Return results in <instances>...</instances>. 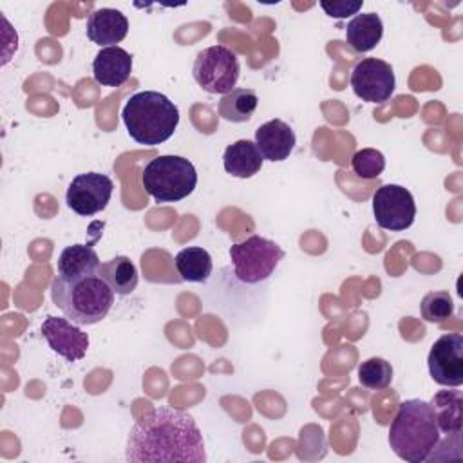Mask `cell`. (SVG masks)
<instances>
[{"mask_svg": "<svg viewBox=\"0 0 463 463\" xmlns=\"http://www.w3.org/2000/svg\"><path fill=\"white\" fill-rule=\"evenodd\" d=\"M130 463H204V441L195 420L174 407L146 411L130 429L127 439Z\"/></svg>", "mask_w": 463, "mask_h": 463, "instance_id": "6da1fadb", "label": "cell"}, {"mask_svg": "<svg viewBox=\"0 0 463 463\" xmlns=\"http://www.w3.org/2000/svg\"><path fill=\"white\" fill-rule=\"evenodd\" d=\"M441 439L434 411L429 402L412 398L398 405L389 427V445L394 454L409 463H423Z\"/></svg>", "mask_w": 463, "mask_h": 463, "instance_id": "7a4b0ae2", "label": "cell"}, {"mask_svg": "<svg viewBox=\"0 0 463 463\" xmlns=\"http://www.w3.org/2000/svg\"><path fill=\"white\" fill-rule=\"evenodd\" d=\"M128 136L146 146H156L172 137L179 123L177 105L161 92L141 90L132 94L121 112Z\"/></svg>", "mask_w": 463, "mask_h": 463, "instance_id": "3957f363", "label": "cell"}, {"mask_svg": "<svg viewBox=\"0 0 463 463\" xmlns=\"http://www.w3.org/2000/svg\"><path fill=\"white\" fill-rule=\"evenodd\" d=\"M51 297L63 315L78 326L101 322L114 304V291L99 275L78 280L54 277L51 284Z\"/></svg>", "mask_w": 463, "mask_h": 463, "instance_id": "277c9868", "label": "cell"}, {"mask_svg": "<svg viewBox=\"0 0 463 463\" xmlns=\"http://www.w3.org/2000/svg\"><path fill=\"white\" fill-rule=\"evenodd\" d=\"M141 183L157 203H175L195 190L197 172L192 161L183 156H157L145 166Z\"/></svg>", "mask_w": 463, "mask_h": 463, "instance_id": "5b68a950", "label": "cell"}, {"mask_svg": "<svg viewBox=\"0 0 463 463\" xmlns=\"http://www.w3.org/2000/svg\"><path fill=\"white\" fill-rule=\"evenodd\" d=\"M230 259L235 277L241 282L259 284L271 277L284 259V250L271 239L250 235L230 246Z\"/></svg>", "mask_w": 463, "mask_h": 463, "instance_id": "8992f818", "label": "cell"}, {"mask_svg": "<svg viewBox=\"0 0 463 463\" xmlns=\"http://www.w3.org/2000/svg\"><path fill=\"white\" fill-rule=\"evenodd\" d=\"M241 65L237 54L226 45H212L197 52L192 74L197 85L210 94H228L235 89Z\"/></svg>", "mask_w": 463, "mask_h": 463, "instance_id": "52a82bcc", "label": "cell"}, {"mask_svg": "<svg viewBox=\"0 0 463 463\" xmlns=\"http://www.w3.org/2000/svg\"><path fill=\"white\" fill-rule=\"evenodd\" d=\"M373 213L380 228L403 232L414 222L416 203L412 194L402 184H382L373 194Z\"/></svg>", "mask_w": 463, "mask_h": 463, "instance_id": "ba28073f", "label": "cell"}, {"mask_svg": "<svg viewBox=\"0 0 463 463\" xmlns=\"http://www.w3.org/2000/svg\"><path fill=\"white\" fill-rule=\"evenodd\" d=\"M351 87L362 101L383 103L394 92V71L380 58H364L351 72Z\"/></svg>", "mask_w": 463, "mask_h": 463, "instance_id": "9c48e42d", "label": "cell"}, {"mask_svg": "<svg viewBox=\"0 0 463 463\" xmlns=\"http://www.w3.org/2000/svg\"><path fill=\"white\" fill-rule=\"evenodd\" d=\"M112 190H114V183L105 174H99V172L78 174L67 188L65 203L78 215L90 217L107 208L112 197Z\"/></svg>", "mask_w": 463, "mask_h": 463, "instance_id": "30bf717a", "label": "cell"}, {"mask_svg": "<svg viewBox=\"0 0 463 463\" xmlns=\"http://www.w3.org/2000/svg\"><path fill=\"white\" fill-rule=\"evenodd\" d=\"M432 380L443 387H459L463 383V335L447 333L439 336L427 356Z\"/></svg>", "mask_w": 463, "mask_h": 463, "instance_id": "8fae6325", "label": "cell"}, {"mask_svg": "<svg viewBox=\"0 0 463 463\" xmlns=\"http://www.w3.org/2000/svg\"><path fill=\"white\" fill-rule=\"evenodd\" d=\"M42 336L49 347L67 362L81 360L89 349V335L67 317L61 318L49 315L42 324Z\"/></svg>", "mask_w": 463, "mask_h": 463, "instance_id": "7c38bea8", "label": "cell"}, {"mask_svg": "<svg viewBox=\"0 0 463 463\" xmlns=\"http://www.w3.org/2000/svg\"><path fill=\"white\" fill-rule=\"evenodd\" d=\"M295 143L297 137L293 128L279 118L262 123L255 130V145L260 156L273 163L288 159L295 148Z\"/></svg>", "mask_w": 463, "mask_h": 463, "instance_id": "4fadbf2b", "label": "cell"}, {"mask_svg": "<svg viewBox=\"0 0 463 463\" xmlns=\"http://www.w3.org/2000/svg\"><path fill=\"white\" fill-rule=\"evenodd\" d=\"M128 33L127 16L112 7H101L87 18V38L99 47H112L119 43Z\"/></svg>", "mask_w": 463, "mask_h": 463, "instance_id": "5bb4252c", "label": "cell"}, {"mask_svg": "<svg viewBox=\"0 0 463 463\" xmlns=\"http://www.w3.org/2000/svg\"><path fill=\"white\" fill-rule=\"evenodd\" d=\"M132 72V56L118 47H103L92 61V76L103 87L123 85Z\"/></svg>", "mask_w": 463, "mask_h": 463, "instance_id": "9a60e30c", "label": "cell"}, {"mask_svg": "<svg viewBox=\"0 0 463 463\" xmlns=\"http://www.w3.org/2000/svg\"><path fill=\"white\" fill-rule=\"evenodd\" d=\"M99 257L92 244H72L63 248L56 262V277L63 280H78L98 275Z\"/></svg>", "mask_w": 463, "mask_h": 463, "instance_id": "2e32d148", "label": "cell"}, {"mask_svg": "<svg viewBox=\"0 0 463 463\" xmlns=\"http://www.w3.org/2000/svg\"><path fill=\"white\" fill-rule=\"evenodd\" d=\"M264 157L260 156L255 141L250 139H239L226 146L222 154V165L224 170L241 179L253 177L262 168Z\"/></svg>", "mask_w": 463, "mask_h": 463, "instance_id": "e0dca14e", "label": "cell"}, {"mask_svg": "<svg viewBox=\"0 0 463 463\" xmlns=\"http://www.w3.org/2000/svg\"><path fill=\"white\" fill-rule=\"evenodd\" d=\"M383 36V24L376 13H360L349 20L345 27V40L356 52L374 49Z\"/></svg>", "mask_w": 463, "mask_h": 463, "instance_id": "ac0fdd59", "label": "cell"}, {"mask_svg": "<svg viewBox=\"0 0 463 463\" xmlns=\"http://www.w3.org/2000/svg\"><path fill=\"white\" fill-rule=\"evenodd\" d=\"M436 423L441 434H456L461 432L463 427V398L461 391H438L429 402Z\"/></svg>", "mask_w": 463, "mask_h": 463, "instance_id": "d6986e66", "label": "cell"}, {"mask_svg": "<svg viewBox=\"0 0 463 463\" xmlns=\"http://www.w3.org/2000/svg\"><path fill=\"white\" fill-rule=\"evenodd\" d=\"M98 275L110 286L116 295H130L139 280L134 262L125 255H116L103 262Z\"/></svg>", "mask_w": 463, "mask_h": 463, "instance_id": "ffe728a7", "label": "cell"}, {"mask_svg": "<svg viewBox=\"0 0 463 463\" xmlns=\"http://www.w3.org/2000/svg\"><path fill=\"white\" fill-rule=\"evenodd\" d=\"M174 264L184 282H206L212 275V255L201 246L183 248Z\"/></svg>", "mask_w": 463, "mask_h": 463, "instance_id": "44dd1931", "label": "cell"}, {"mask_svg": "<svg viewBox=\"0 0 463 463\" xmlns=\"http://www.w3.org/2000/svg\"><path fill=\"white\" fill-rule=\"evenodd\" d=\"M259 105L257 92L251 89H233L232 92L224 94L217 105L219 116L232 123H244L248 121Z\"/></svg>", "mask_w": 463, "mask_h": 463, "instance_id": "7402d4cb", "label": "cell"}, {"mask_svg": "<svg viewBox=\"0 0 463 463\" xmlns=\"http://www.w3.org/2000/svg\"><path fill=\"white\" fill-rule=\"evenodd\" d=\"M358 382L369 391H382L392 382V365L380 356L367 358L358 367Z\"/></svg>", "mask_w": 463, "mask_h": 463, "instance_id": "603a6c76", "label": "cell"}, {"mask_svg": "<svg viewBox=\"0 0 463 463\" xmlns=\"http://www.w3.org/2000/svg\"><path fill=\"white\" fill-rule=\"evenodd\" d=\"M420 309L425 322L441 324L454 315V300L449 291H430L423 297Z\"/></svg>", "mask_w": 463, "mask_h": 463, "instance_id": "cb8c5ba5", "label": "cell"}, {"mask_svg": "<svg viewBox=\"0 0 463 463\" xmlns=\"http://www.w3.org/2000/svg\"><path fill=\"white\" fill-rule=\"evenodd\" d=\"M351 168L362 179H376L385 170V157L376 148H362L353 156Z\"/></svg>", "mask_w": 463, "mask_h": 463, "instance_id": "d4e9b609", "label": "cell"}, {"mask_svg": "<svg viewBox=\"0 0 463 463\" xmlns=\"http://www.w3.org/2000/svg\"><path fill=\"white\" fill-rule=\"evenodd\" d=\"M364 5V0H333V2H320V7L326 11L327 16L331 18H336V20H342V18H347L351 14H358V11L362 9Z\"/></svg>", "mask_w": 463, "mask_h": 463, "instance_id": "484cf974", "label": "cell"}]
</instances>
